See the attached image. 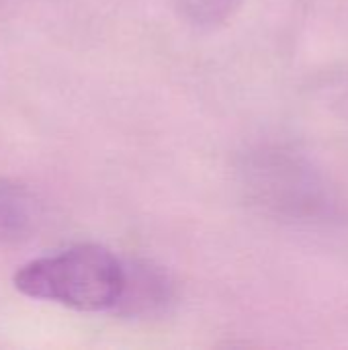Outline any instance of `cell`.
<instances>
[{"mask_svg":"<svg viewBox=\"0 0 348 350\" xmlns=\"http://www.w3.org/2000/svg\"><path fill=\"white\" fill-rule=\"evenodd\" d=\"M246 199L265 215L287 224L322 226L343 215L332 180L289 146H258L240 164Z\"/></svg>","mask_w":348,"mask_h":350,"instance_id":"cell-1","label":"cell"},{"mask_svg":"<svg viewBox=\"0 0 348 350\" xmlns=\"http://www.w3.org/2000/svg\"><path fill=\"white\" fill-rule=\"evenodd\" d=\"M125 281V260L101 244H74L39 256L14 273V287L27 297L84 314L115 310Z\"/></svg>","mask_w":348,"mask_h":350,"instance_id":"cell-2","label":"cell"},{"mask_svg":"<svg viewBox=\"0 0 348 350\" xmlns=\"http://www.w3.org/2000/svg\"><path fill=\"white\" fill-rule=\"evenodd\" d=\"M174 289L168 275L146 260H125V281L113 314L123 318H154L168 312Z\"/></svg>","mask_w":348,"mask_h":350,"instance_id":"cell-3","label":"cell"},{"mask_svg":"<svg viewBox=\"0 0 348 350\" xmlns=\"http://www.w3.org/2000/svg\"><path fill=\"white\" fill-rule=\"evenodd\" d=\"M35 226L31 197L14 183L0 176V242H21Z\"/></svg>","mask_w":348,"mask_h":350,"instance_id":"cell-4","label":"cell"},{"mask_svg":"<svg viewBox=\"0 0 348 350\" xmlns=\"http://www.w3.org/2000/svg\"><path fill=\"white\" fill-rule=\"evenodd\" d=\"M336 105H338V111H340V115L348 119V94H345V96H343V98H340Z\"/></svg>","mask_w":348,"mask_h":350,"instance_id":"cell-5","label":"cell"}]
</instances>
